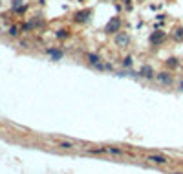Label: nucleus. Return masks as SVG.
Returning a JSON list of instances; mask_svg holds the SVG:
<instances>
[{
    "label": "nucleus",
    "mask_w": 183,
    "mask_h": 174,
    "mask_svg": "<svg viewBox=\"0 0 183 174\" xmlns=\"http://www.w3.org/2000/svg\"><path fill=\"white\" fill-rule=\"evenodd\" d=\"M123 64H126V66H130V64H132V59H130V57H126V59L123 61Z\"/></svg>",
    "instance_id": "obj_12"
},
{
    "label": "nucleus",
    "mask_w": 183,
    "mask_h": 174,
    "mask_svg": "<svg viewBox=\"0 0 183 174\" xmlns=\"http://www.w3.org/2000/svg\"><path fill=\"white\" fill-rule=\"evenodd\" d=\"M176 39H183V29H178V33H176Z\"/></svg>",
    "instance_id": "obj_13"
},
{
    "label": "nucleus",
    "mask_w": 183,
    "mask_h": 174,
    "mask_svg": "<svg viewBox=\"0 0 183 174\" xmlns=\"http://www.w3.org/2000/svg\"><path fill=\"white\" fill-rule=\"evenodd\" d=\"M158 81L163 83V84H169V83H170V77H169L167 73H159V75H158Z\"/></svg>",
    "instance_id": "obj_5"
},
{
    "label": "nucleus",
    "mask_w": 183,
    "mask_h": 174,
    "mask_svg": "<svg viewBox=\"0 0 183 174\" xmlns=\"http://www.w3.org/2000/svg\"><path fill=\"white\" fill-rule=\"evenodd\" d=\"M48 53H49L53 59H60V57H62V51H59V50H51V48H49V50H48Z\"/></svg>",
    "instance_id": "obj_6"
},
{
    "label": "nucleus",
    "mask_w": 183,
    "mask_h": 174,
    "mask_svg": "<svg viewBox=\"0 0 183 174\" xmlns=\"http://www.w3.org/2000/svg\"><path fill=\"white\" fill-rule=\"evenodd\" d=\"M141 75L147 77V79H152V77H154V70H152L150 66H143V68H141Z\"/></svg>",
    "instance_id": "obj_2"
},
{
    "label": "nucleus",
    "mask_w": 183,
    "mask_h": 174,
    "mask_svg": "<svg viewBox=\"0 0 183 174\" xmlns=\"http://www.w3.org/2000/svg\"><path fill=\"white\" fill-rule=\"evenodd\" d=\"M148 161H152V163H167L169 160H167L165 156H158V154H154V156H148Z\"/></svg>",
    "instance_id": "obj_3"
},
{
    "label": "nucleus",
    "mask_w": 183,
    "mask_h": 174,
    "mask_svg": "<svg viewBox=\"0 0 183 174\" xmlns=\"http://www.w3.org/2000/svg\"><path fill=\"white\" fill-rule=\"evenodd\" d=\"M59 147H60V149H70V147H71V143H64V141H60V143H59Z\"/></svg>",
    "instance_id": "obj_11"
},
{
    "label": "nucleus",
    "mask_w": 183,
    "mask_h": 174,
    "mask_svg": "<svg viewBox=\"0 0 183 174\" xmlns=\"http://www.w3.org/2000/svg\"><path fill=\"white\" fill-rule=\"evenodd\" d=\"M163 39H165V35H163L161 31H158V33H152V37H150V40H152L154 44H156V42H161Z\"/></svg>",
    "instance_id": "obj_4"
},
{
    "label": "nucleus",
    "mask_w": 183,
    "mask_h": 174,
    "mask_svg": "<svg viewBox=\"0 0 183 174\" xmlns=\"http://www.w3.org/2000/svg\"><path fill=\"white\" fill-rule=\"evenodd\" d=\"M86 15H88V11H84V13H77V20H86Z\"/></svg>",
    "instance_id": "obj_10"
},
{
    "label": "nucleus",
    "mask_w": 183,
    "mask_h": 174,
    "mask_svg": "<svg viewBox=\"0 0 183 174\" xmlns=\"http://www.w3.org/2000/svg\"><path fill=\"white\" fill-rule=\"evenodd\" d=\"M181 90H183V81H181Z\"/></svg>",
    "instance_id": "obj_14"
},
{
    "label": "nucleus",
    "mask_w": 183,
    "mask_h": 174,
    "mask_svg": "<svg viewBox=\"0 0 183 174\" xmlns=\"http://www.w3.org/2000/svg\"><path fill=\"white\" fill-rule=\"evenodd\" d=\"M128 42V35H119L117 37V44H126Z\"/></svg>",
    "instance_id": "obj_7"
},
{
    "label": "nucleus",
    "mask_w": 183,
    "mask_h": 174,
    "mask_svg": "<svg viewBox=\"0 0 183 174\" xmlns=\"http://www.w3.org/2000/svg\"><path fill=\"white\" fill-rule=\"evenodd\" d=\"M119 26H121V20H119V18H112V20L108 22V26H106V31H108V33H115V31L119 29Z\"/></svg>",
    "instance_id": "obj_1"
},
{
    "label": "nucleus",
    "mask_w": 183,
    "mask_h": 174,
    "mask_svg": "<svg viewBox=\"0 0 183 174\" xmlns=\"http://www.w3.org/2000/svg\"><path fill=\"white\" fill-rule=\"evenodd\" d=\"M106 150L112 152V154H115V156H121V154H123V150H119V149H115V147H108Z\"/></svg>",
    "instance_id": "obj_8"
},
{
    "label": "nucleus",
    "mask_w": 183,
    "mask_h": 174,
    "mask_svg": "<svg viewBox=\"0 0 183 174\" xmlns=\"http://www.w3.org/2000/svg\"><path fill=\"white\" fill-rule=\"evenodd\" d=\"M88 59H90L92 64H97V62H99V57H97V55H88Z\"/></svg>",
    "instance_id": "obj_9"
}]
</instances>
